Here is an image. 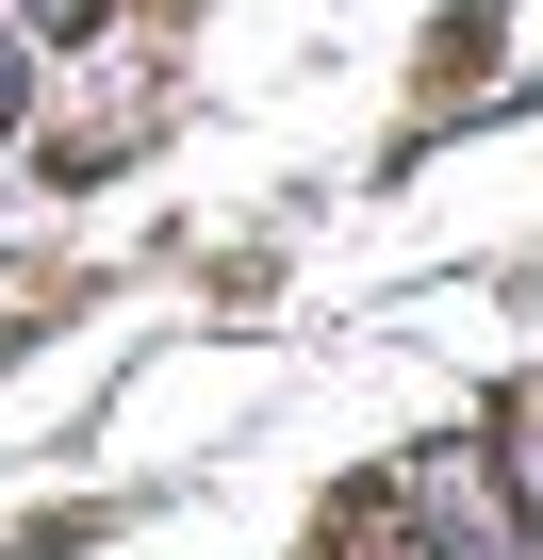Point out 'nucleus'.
Instances as JSON below:
<instances>
[{"label": "nucleus", "mask_w": 543, "mask_h": 560, "mask_svg": "<svg viewBox=\"0 0 543 560\" xmlns=\"http://www.w3.org/2000/svg\"><path fill=\"white\" fill-rule=\"evenodd\" d=\"M17 100H34V50H17V34H0V116H17Z\"/></svg>", "instance_id": "nucleus-4"}, {"label": "nucleus", "mask_w": 543, "mask_h": 560, "mask_svg": "<svg viewBox=\"0 0 543 560\" xmlns=\"http://www.w3.org/2000/svg\"><path fill=\"white\" fill-rule=\"evenodd\" d=\"M116 18V0H0V34H17V50H67V34H99Z\"/></svg>", "instance_id": "nucleus-2"}, {"label": "nucleus", "mask_w": 543, "mask_h": 560, "mask_svg": "<svg viewBox=\"0 0 543 560\" xmlns=\"http://www.w3.org/2000/svg\"><path fill=\"white\" fill-rule=\"evenodd\" d=\"M363 560H412V544H396V527H363Z\"/></svg>", "instance_id": "nucleus-5"}, {"label": "nucleus", "mask_w": 543, "mask_h": 560, "mask_svg": "<svg viewBox=\"0 0 543 560\" xmlns=\"http://www.w3.org/2000/svg\"><path fill=\"white\" fill-rule=\"evenodd\" d=\"M494 478H510V511H527V527H543V396H527V412H510V445H494Z\"/></svg>", "instance_id": "nucleus-3"}, {"label": "nucleus", "mask_w": 543, "mask_h": 560, "mask_svg": "<svg viewBox=\"0 0 543 560\" xmlns=\"http://www.w3.org/2000/svg\"><path fill=\"white\" fill-rule=\"evenodd\" d=\"M379 527H396L412 560H543V527L510 511L494 445H412V462H396V494H379Z\"/></svg>", "instance_id": "nucleus-1"}]
</instances>
